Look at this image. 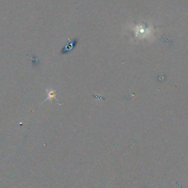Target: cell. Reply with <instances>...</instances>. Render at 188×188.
Instances as JSON below:
<instances>
[{"mask_svg":"<svg viewBox=\"0 0 188 188\" xmlns=\"http://www.w3.org/2000/svg\"><path fill=\"white\" fill-rule=\"evenodd\" d=\"M47 98H46L45 100L44 101V102L42 103V104H44V102H46V101H52V99H57L56 98V95H57V91L55 90H54V89L52 88H50V89H47Z\"/></svg>","mask_w":188,"mask_h":188,"instance_id":"1","label":"cell"},{"mask_svg":"<svg viewBox=\"0 0 188 188\" xmlns=\"http://www.w3.org/2000/svg\"><path fill=\"white\" fill-rule=\"evenodd\" d=\"M76 43H77V41L76 40H74V41H72L71 42L69 43L68 44H67V45L66 46V47H64V49H63L62 54H65V53H67V52H70L71 49H73L74 48L75 45H76Z\"/></svg>","mask_w":188,"mask_h":188,"instance_id":"2","label":"cell"}]
</instances>
